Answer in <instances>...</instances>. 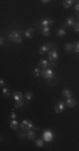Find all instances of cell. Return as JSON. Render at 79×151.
Listing matches in <instances>:
<instances>
[{
	"instance_id": "obj_4",
	"label": "cell",
	"mask_w": 79,
	"mask_h": 151,
	"mask_svg": "<svg viewBox=\"0 0 79 151\" xmlns=\"http://www.w3.org/2000/svg\"><path fill=\"white\" fill-rule=\"evenodd\" d=\"M48 59L50 62H55L56 60L58 59V52L56 50V49H53L49 52L48 55Z\"/></svg>"
},
{
	"instance_id": "obj_6",
	"label": "cell",
	"mask_w": 79,
	"mask_h": 151,
	"mask_svg": "<svg viewBox=\"0 0 79 151\" xmlns=\"http://www.w3.org/2000/svg\"><path fill=\"white\" fill-rule=\"evenodd\" d=\"M13 97H14V99H15V102H25L24 96L20 92H15V93H13Z\"/></svg>"
},
{
	"instance_id": "obj_14",
	"label": "cell",
	"mask_w": 79,
	"mask_h": 151,
	"mask_svg": "<svg viewBox=\"0 0 79 151\" xmlns=\"http://www.w3.org/2000/svg\"><path fill=\"white\" fill-rule=\"evenodd\" d=\"M52 24H53V21L51 19H43L41 21V24L44 27H49Z\"/></svg>"
},
{
	"instance_id": "obj_31",
	"label": "cell",
	"mask_w": 79,
	"mask_h": 151,
	"mask_svg": "<svg viewBox=\"0 0 79 151\" xmlns=\"http://www.w3.org/2000/svg\"><path fill=\"white\" fill-rule=\"evenodd\" d=\"M40 2L43 3V4H48V3L50 2V1H49V0H41Z\"/></svg>"
},
{
	"instance_id": "obj_21",
	"label": "cell",
	"mask_w": 79,
	"mask_h": 151,
	"mask_svg": "<svg viewBox=\"0 0 79 151\" xmlns=\"http://www.w3.org/2000/svg\"><path fill=\"white\" fill-rule=\"evenodd\" d=\"M2 92H3V93H4V95L5 97H9L11 95V93L9 92V90L8 88H3V90H2Z\"/></svg>"
},
{
	"instance_id": "obj_23",
	"label": "cell",
	"mask_w": 79,
	"mask_h": 151,
	"mask_svg": "<svg viewBox=\"0 0 79 151\" xmlns=\"http://www.w3.org/2000/svg\"><path fill=\"white\" fill-rule=\"evenodd\" d=\"M25 98L28 100V101H30V100L32 99V97H33V94H32V93H30V92H28V93H25Z\"/></svg>"
},
{
	"instance_id": "obj_17",
	"label": "cell",
	"mask_w": 79,
	"mask_h": 151,
	"mask_svg": "<svg viewBox=\"0 0 79 151\" xmlns=\"http://www.w3.org/2000/svg\"><path fill=\"white\" fill-rule=\"evenodd\" d=\"M18 125H19L18 121L15 120V119H14V120H12L10 122V128H12V129L15 130L17 128H18Z\"/></svg>"
},
{
	"instance_id": "obj_15",
	"label": "cell",
	"mask_w": 79,
	"mask_h": 151,
	"mask_svg": "<svg viewBox=\"0 0 79 151\" xmlns=\"http://www.w3.org/2000/svg\"><path fill=\"white\" fill-rule=\"evenodd\" d=\"M27 137L29 139H30V140H32V139H35V133L34 130H28L27 131Z\"/></svg>"
},
{
	"instance_id": "obj_24",
	"label": "cell",
	"mask_w": 79,
	"mask_h": 151,
	"mask_svg": "<svg viewBox=\"0 0 79 151\" xmlns=\"http://www.w3.org/2000/svg\"><path fill=\"white\" fill-rule=\"evenodd\" d=\"M40 73V68L36 67L34 69V76L35 77H39Z\"/></svg>"
},
{
	"instance_id": "obj_18",
	"label": "cell",
	"mask_w": 79,
	"mask_h": 151,
	"mask_svg": "<svg viewBox=\"0 0 79 151\" xmlns=\"http://www.w3.org/2000/svg\"><path fill=\"white\" fill-rule=\"evenodd\" d=\"M73 49H74V44H71V43H67V44H66V45H65V50L67 52H70L71 50H72Z\"/></svg>"
},
{
	"instance_id": "obj_19",
	"label": "cell",
	"mask_w": 79,
	"mask_h": 151,
	"mask_svg": "<svg viewBox=\"0 0 79 151\" xmlns=\"http://www.w3.org/2000/svg\"><path fill=\"white\" fill-rule=\"evenodd\" d=\"M41 32L43 34V35L48 36L50 34V27H43Z\"/></svg>"
},
{
	"instance_id": "obj_22",
	"label": "cell",
	"mask_w": 79,
	"mask_h": 151,
	"mask_svg": "<svg viewBox=\"0 0 79 151\" xmlns=\"http://www.w3.org/2000/svg\"><path fill=\"white\" fill-rule=\"evenodd\" d=\"M35 144L37 147H42V146L44 145V140H42V139H36L35 141Z\"/></svg>"
},
{
	"instance_id": "obj_11",
	"label": "cell",
	"mask_w": 79,
	"mask_h": 151,
	"mask_svg": "<svg viewBox=\"0 0 79 151\" xmlns=\"http://www.w3.org/2000/svg\"><path fill=\"white\" fill-rule=\"evenodd\" d=\"M75 23H76L75 19H74L73 17H68V18L66 19V24H67V26H72V25H74Z\"/></svg>"
},
{
	"instance_id": "obj_8",
	"label": "cell",
	"mask_w": 79,
	"mask_h": 151,
	"mask_svg": "<svg viewBox=\"0 0 79 151\" xmlns=\"http://www.w3.org/2000/svg\"><path fill=\"white\" fill-rule=\"evenodd\" d=\"M49 64H50V62H48V60H45V59H42L39 61L38 66H39V67L43 68V69H48Z\"/></svg>"
},
{
	"instance_id": "obj_1",
	"label": "cell",
	"mask_w": 79,
	"mask_h": 151,
	"mask_svg": "<svg viewBox=\"0 0 79 151\" xmlns=\"http://www.w3.org/2000/svg\"><path fill=\"white\" fill-rule=\"evenodd\" d=\"M33 128H34V125L30 120H23L20 123V128L23 131H28Z\"/></svg>"
},
{
	"instance_id": "obj_10",
	"label": "cell",
	"mask_w": 79,
	"mask_h": 151,
	"mask_svg": "<svg viewBox=\"0 0 79 151\" xmlns=\"http://www.w3.org/2000/svg\"><path fill=\"white\" fill-rule=\"evenodd\" d=\"M33 32H34V29H33L32 28H29L26 31H25V35L26 38H29V39H30V38L33 37Z\"/></svg>"
},
{
	"instance_id": "obj_12",
	"label": "cell",
	"mask_w": 79,
	"mask_h": 151,
	"mask_svg": "<svg viewBox=\"0 0 79 151\" xmlns=\"http://www.w3.org/2000/svg\"><path fill=\"white\" fill-rule=\"evenodd\" d=\"M62 95L67 98H71L72 97V92H71L70 90H68V89H64V90L62 91Z\"/></svg>"
},
{
	"instance_id": "obj_29",
	"label": "cell",
	"mask_w": 79,
	"mask_h": 151,
	"mask_svg": "<svg viewBox=\"0 0 79 151\" xmlns=\"http://www.w3.org/2000/svg\"><path fill=\"white\" fill-rule=\"evenodd\" d=\"M4 81L3 80V79H1V80H0V86H1V87H4Z\"/></svg>"
},
{
	"instance_id": "obj_28",
	"label": "cell",
	"mask_w": 79,
	"mask_h": 151,
	"mask_svg": "<svg viewBox=\"0 0 79 151\" xmlns=\"http://www.w3.org/2000/svg\"><path fill=\"white\" fill-rule=\"evenodd\" d=\"M16 117H17V114L15 113V112H11V115H10L11 118H12V119H15V118H16Z\"/></svg>"
},
{
	"instance_id": "obj_30",
	"label": "cell",
	"mask_w": 79,
	"mask_h": 151,
	"mask_svg": "<svg viewBox=\"0 0 79 151\" xmlns=\"http://www.w3.org/2000/svg\"><path fill=\"white\" fill-rule=\"evenodd\" d=\"M3 44H4V38L1 37L0 38V45H3Z\"/></svg>"
},
{
	"instance_id": "obj_16",
	"label": "cell",
	"mask_w": 79,
	"mask_h": 151,
	"mask_svg": "<svg viewBox=\"0 0 79 151\" xmlns=\"http://www.w3.org/2000/svg\"><path fill=\"white\" fill-rule=\"evenodd\" d=\"M49 50V45H43V46L40 47V49L39 50V53L40 55H44Z\"/></svg>"
},
{
	"instance_id": "obj_9",
	"label": "cell",
	"mask_w": 79,
	"mask_h": 151,
	"mask_svg": "<svg viewBox=\"0 0 79 151\" xmlns=\"http://www.w3.org/2000/svg\"><path fill=\"white\" fill-rule=\"evenodd\" d=\"M66 105L69 107H74L77 105V101L72 97L67 98V100H66Z\"/></svg>"
},
{
	"instance_id": "obj_13",
	"label": "cell",
	"mask_w": 79,
	"mask_h": 151,
	"mask_svg": "<svg viewBox=\"0 0 79 151\" xmlns=\"http://www.w3.org/2000/svg\"><path fill=\"white\" fill-rule=\"evenodd\" d=\"M74 3L73 0H65L63 1L62 4H63V7L66 8V9H68V8L71 7V5H72Z\"/></svg>"
},
{
	"instance_id": "obj_32",
	"label": "cell",
	"mask_w": 79,
	"mask_h": 151,
	"mask_svg": "<svg viewBox=\"0 0 79 151\" xmlns=\"http://www.w3.org/2000/svg\"><path fill=\"white\" fill-rule=\"evenodd\" d=\"M75 9L77 11H79V3H77V5H76V7H75Z\"/></svg>"
},
{
	"instance_id": "obj_5",
	"label": "cell",
	"mask_w": 79,
	"mask_h": 151,
	"mask_svg": "<svg viewBox=\"0 0 79 151\" xmlns=\"http://www.w3.org/2000/svg\"><path fill=\"white\" fill-rule=\"evenodd\" d=\"M54 139V135L53 133L50 132V130H45L43 133V139L45 142H50V141L53 140Z\"/></svg>"
},
{
	"instance_id": "obj_25",
	"label": "cell",
	"mask_w": 79,
	"mask_h": 151,
	"mask_svg": "<svg viewBox=\"0 0 79 151\" xmlns=\"http://www.w3.org/2000/svg\"><path fill=\"white\" fill-rule=\"evenodd\" d=\"M73 29L76 32H79V22H76L73 25Z\"/></svg>"
},
{
	"instance_id": "obj_7",
	"label": "cell",
	"mask_w": 79,
	"mask_h": 151,
	"mask_svg": "<svg viewBox=\"0 0 79 151\" xmlns=\"http://www.w3.org/2000/svg\"><path fill=\"white\" fill-rule=\"evenodd\" d=\"M55 112L56 113H60V112H63L65 109V103L63 102H58L55 106Z\"/></svg>"
},
{
	"instance_id": "obj_3",
	"label": "cell",
	"mask_w": 79,
	"mask_h": 151,
	"mask_svg": "<svg viewBox=\"0 0 79 151\" xmlns=\"http://www.w3.org/2000/svg\"><path fill=\"white\" fill-rule=\"evenodd\" d=\"M41 74L44 78L46 79V80H50V79H52L54 77V72H53V71H52L51 69H50V68H48V69L46 70L44 69L43 71H41Z\"/></svg>"
},
{
	"instance_id": "obj_2",
	"label": "cell",
	"mask_w": 79,
	"mask_h": 151,
	"mask_svg": "<svg viewBox=\"0 0 79 151\" xmlns=\"http://www.w3.org/2000/svg\"><path fill=\"white\" fill-rule=\"evenodd\" d=\"M9 37L11 40L14 41L15 43H17V44H19V43H20L22 41V38L21 36H20V33L15 31H15H12V32L9 34Z\"/></svg>"
},
{
	"instance_id": "obj_20",
	"label": "cell",
	"mask_w": 79,
	"mask_h": 151,
	"mask_svg": "<svg viewBox=\"0 0 79 151\" xmlns=\"http://www.w3.org/2000/svg\"><path fill=\"white\" fill-rule=\"evenodd\" d=\"M66 34H67V31L64 29H60L57 31V35L60 36V37H62V36L66 35Z\"/></svg>"
},
{
	"instance_id": "obj_27",
	"label": "cell",
	"mask_w": 79,
	"mask_h": 151,
	"mask_svg": "<svg viewBox=\"0 0 79 151\" xmlns=\"http://www.w3.org/2000/svg\"><path fill=\"white\" fill-rule=\"evenodd\" d=\"M27 136V133H18V137L20 138V139H23V138H25Z\"/></svg>"
},
{
	"instance_id": "obj_26",
	"label": "cell",
	"mask_w": 79,
	"mask_h": 151,
	"mask_svg": "<svg viewBox=\"0 0 79 151\" xmlns=\"http://www.w3.org/2000/svg\"><path fill=\"white\" fill-rule=\"evenodd\" d=\"M74 51L77 52V53H79V42H77L75 44H74Z\"/></svg>"
}]
</instances>
